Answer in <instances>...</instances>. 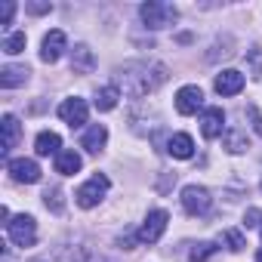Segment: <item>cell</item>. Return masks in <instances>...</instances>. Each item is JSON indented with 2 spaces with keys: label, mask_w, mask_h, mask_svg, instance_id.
I'll return each instance as SVG.
<instances>
[{
  "label": "cell",
  "mask_w": 262,
  "mask_h": 262,
  "mask_svg": "<svg viewBox=\"0 0 262 262\" xmlns=\"http://www.w3.org/2000/svg\"><path fill=\"white\" fill-rule=\"evenodd\" d=\"M117 77H120V86L126 96L142 99L167 80V68L161 62H133V65H123Z\"/></svg>",
  "instance_id": "obj_1"
},
{
  "label": "cell",
  "mask_w": 262,
  "mask_h": 262,
  "mask_svg": "<svg viewBox=\"0 0 262 262\" xmlns=\"http://www.w3.org/2000/svg\"><path fill=\"white\" fill-rule=\"evenodd\" d=\"M139 19L145 22V28H170L179 19V10L173 4H161V0H148V4L139 7Z\"/></svg>",
  "instance_id": "obj_2"
},
{
  "label": "cell",
  "mask_w": 262,
  "mask_h": 262,
  "mask_svg": "<svg viewBox=\"0 0 262 262\" xmlns=\"http://www.w3.org/2000/svg\"><path fill=\"white\" fill-rule=\"evenodd\" d=\"M7 234H10V241L16 247H31L37 241V222H34V216H25V213L13 216L7 222Z\"/></svg>",
  "instance_id": "obj_3"
},
{
  "label": "cell",
  "mask_w": 262,
  "mask_h": 262,
  "mask_svg": "<svg viewBox=\"0 0 262 262\" xmlns=\"http://www.w3.org/2000/svg\"><path fill=\"white\" fill-rule=\"evenodd\" d=\"M108 185H111V182H108V176L96 173L93 179H86V182H83V185L77 188V194H74V198H77V204H80L83 210H93V207H96V204H99V201L105 198Z\"/></svg>",
  "instance_id": "obj_4"
},
{
  "label": "cell",
  "mask_w": 262,
  "mask_h": 262,
  "mask_svg": "<svg viewBox=\"0 0 262 262\" xmlns=\"http://www.w3.org/2000/svg\"><path fill=\"white\" fill-rule=\"evenodd\" d=\"M182 207L188 216H207L213 207V198L204 185H185L182 188Z\"/></svg>",
  "instance_id": "obj_5"
},
{
  "label": "cell",
  "mask_w": 262,
  "mask_h": 262,
  "mask_svg": "<svg viewBox=\"0 0 262 262\" xmlns=\"http://www.w3.org/2000/svg\"><path fill=\"white\" fill-rule=\"evenodd\" d=\"M167 222H170V213L167 210H151L148 216H145V222L139 225V241L142 244H158L161 241V234L167 231Z\"/></svg>",
  "instance_id": "obj_6"
},
{
  "label": "cell",
  "mask_w": 262,
  "mask_h": 262,
  "mask_svg": "<svg viewBox=\"0 0 262 262\" xmlns=\"http://www.w3.org/2000/svg\"><path fill=\"white\" fill-rule=\"evenodd\" d=\"M86 114H90V108H86V102L83 99H65L62 105H59V117L68 123V126H83L86 123Z\"/></svg>",
  "instance_id": "obj_7"
},
{
  "label": "cell",
  "mask_w": 262,
  "mask_h": 262,
  "mask_svg": "<svg viewBox=\"0 0 262 262\" xmlns=\"http://www.w3.org/2000/svg\"><path fill=\"white\" fill-rule=\"evenodd\" d=\"M7 170H10V176H13L16 182H25V185H34V182H40V167H37L31 158L10 161V164H7Z\"/></svg>",
  "instance_id": "obj_8"
},
{
  "label": "cell",
  "mask_w": 262,
  "mask_h": 262,
  "mask_svg": "<svg viewBox=\"0 0 262 262\" xmlns=\"http://www.w3.org/2000/svg\"><path fill=\"white\" fill-rule=\"evenodd\" d=\"M65 47H68V37H65V31H50L47 37H43V47H40V59L43 62H59L62 59V53H65Z\"/></svg>",
  "instance_id": "obj_9"
},
{
  "label": "cell",
  "mask_w": 262,
  "mask_h": 262,
  "mask_svg": "<svg viewBox=\"0 0 262 262\" xmlns=\"http://www.w3.org/2000/svg\"><path fill=\"white\" fill-rule=\"evenodd\" d=\"M201 105H204L201 86H182V90L176 93V111H179V114H198Z\"/></svg>",
  "instance_id": "obj_10"
},
{
  "label": "cell",
  "mask_w": 262,
  "mask_h": 262,
  "mask_svg": "<svg viewBox=\"0 0 262 262\" xmlns=\"http://www.w3.org/2000/svg\"><path fill=\"white\" fill-rule=\"evenodd\" d=\"M225 129V111L222 108H207L204 117H201V133L204 139H219Z\"/></svg>",
  "instance_id": "obj_11"
},
{
  "label": "cell",
  "mask_w": 262,
  "mask_h": 262,
  "mask_svg": "<svg viewBox=\"0 0 262 262\" xmlns=\"http://www.w3.org/2000/svg\"><path fill=\"white\" fill-rule=\"evenodd\" d=\"M213 86H216L219 96H237L244 90V74L234 71V68H225L222 74H216V83Z\"/></svg>",
  "instance_id": "obj_12"
},
{
  "label": "cell",
  "mask_w": 262,
  "mask_h": 262,
  "mask_svg": "<svg viewBox=\"0 0 262 262\" xmlns=\"http://www.w3.org/2000/svg\"><path fill=\"white\" fill-rule=\"evenodd\" d=\"M93 68H96L93 50H90V47H83V43H77V47L71 50V71H74V74H90Z\"/></svg>",
  "instance_id": "obj_13"
},
{
  "label": "cell",
  "mask_w": 262,
  "mask_h": 262,
  "mask_svg": "<svg viewBox=\"0 0 262 262\" xmlns=\"http://www.w3.org/2000/svg\"><path fill=\"white\" fill-rule=\"evenodd\" d=\"M167 151H170L173 158H179V161H188V158L194 155V142H191L188 133H173L170 142H167Z\"/></svg>",
  "instance_id": "obj_14"
},
{
  "label": "cell",
  "mask_w": 262,
  "mask_h": 262,
  "mask_svg": "<svg viewBox=\"0 0 262 262\" xmlns=\"http://www.w3.org/2000/svg\"><path fill=\"white\" fill-rule=\"evenodd\" d=\"M80 167H83V158H80L74 148H65V151L56 155V173H62V176H74Z\"/></svg>",
  "instance_id": "obj_15"
},
{
  "label": "cell",
  "mask_w": 262,
  "mask_h": 262,
  "mask_svg": "<svg viewBox=\"0 0 262 262\" xmlns=\"http://www.w3.org/2000/svg\"><path fill=\"white\" fill-rule=\"evenodd\" d=\"M105 142H108V129H105L102 123H93V126L86 129V133H83V142H80V145H83L90 155H99Z\"/></svg>",
  "instance_id": "obj_16"
},
{
  "label": "cell",
  "mask_w": 262,
  "mask_h": 262,
  "mask_svg": "<svg viewBox=\"0 0 262 262\" xmlns=\"http://www.w3.org/2000/svg\"><path fill=\"white\" fill-rule=\"evenodd\" d=\"M28 68L25 65H7L4 71H0V86L4 90H16V86H22L25 80H28Z\"/></svg>",
  "instance_id": "obj_17"
},
{
  "label": "cell",
  "mask_w": 262,
  "mask_h": 262,
  "mask_svg": "<svg viewBox=\"0 0 262 262\" xmlns=\"http://www.w3.org/2000/svg\"><path fill=\"white\" fill-rule=\"evenodd\" d=\"M4 155H10L13 148H16V142H19V136H22V126H19V117H13V114H4Z\"/></svg>",
  "instance_id": "obj_18"
},
{
  "label": "cell",
  "mask_w": 262,
  "mask_h": 262,
  "mask_svg": "<svg viewBox=\"0 0 262 262\" xmlns=\"http://www.w3.org/2000/svg\"><path fill=\"white\" fill-rule=\"evenodd\" d=\"M34 151H37L40 158L59 155V151H62V139H59L56 133H50V129H47V133H40V136H37V142H34Z\"/></svg>",
  "instance_id": "obj_19"
},
{
  "label": "cell",
  "mask_w": 262,
  "mask_h": 262,
  "mask_svg": "<svg viewBox=\"0 0 262 262\" xmlns=\"http://www.w3.org/2000/svg\"><path fill=\"white\" fill-rule=\"evenodd\" d=\"M117 99H120V90L117 86H102V90H96V108L99 111H111L114 105H117Z\"/></svg>",
  "instance_id": "obj_20"
},
{
  "label": "cell",
  "mask_w": 262,
  "mask_h": 262,
  "mask_svg": "<svg viewBox=\"0 0 262 262\" xmlns=\"http://www.w3.org/2000/svg\"><path fill=\"white\" fill-rule=\"evenodd\" d=\"M216 250H219L216 244H210V241H201V244H194V247H191L188 259H191V262H207V259H213V256H216Z\"/></svg>",
  "instance_id": "obj_21"
},
{
  "label": "cell",
  "mask_w": 262,
  "mask_h": 262,
  "mask_svg": "<svg viewBox=\"0 0 262 262\" xmlns=\"http://www.w3.org/2000/svg\"><path fill=\"white\" fill-rule=\"evenodd\" d=\"M25 43H28V37H25V31H16V34H10V37H4V53H7V56H19V53L25 50Z\"/></svg>",
  "instance_id": "obj_22"
},
{
  "label": "cell",
  "mask_w": 262,
  "mask_h": 262,
  "mask_svg": "<svg viewBox=\"0 0 262 262\" xmlns=\"http://www.w3.org/2000/svg\"><path fill=\"white\" fill-rule=\"evenodd\" d=\"M225 145H228V151L231 155H241V151H247L250 145H247V136L241 133V129H231V133L225 136Z\"/></svg>",
  "instance_id": "obj_23"
},
{
  "label": "cell",
  "mask_w": 262,
  "mask_h": 262,
  "mask_svg": "<svg viewBox=\"0 0 262 262\" xmlns=\"http://www.w3.org/2000/svg\"><path fill=\"white\" fill-rule=\"evenodd\" d=\"M247 62H250V74L256 80H262V50L259 47H250L247 50Z\"/></svg>",
  "instance_id": "obj_24"
},
{
  "label": "cell",
  "mask_w": 262,
  "mask_h": 262,
  "mask_svg": "<svg viewBox=\"0 0 262 262\" xmlns=\"http://www.w3.org/2000/svg\"><path fill=\"white\" fill-rule=\"evenodd\" d=\"M43 204H47V210H53V213H62V210H65V201H62V191H59V188H47Z\"/></svg>",
  "instance_id": "obj_25"
},
{
  "label": "cell",
  "mask_w": 262,
  "mask_h": 262,
  "mask_svg": "<svg viewBox=\"0 0 262 262\" xmlns=\"http://www.w3.org/2000/svg\"><path fill=\"white\" fill-rule=\"evenodd\" d=\"M222 241L228 244L231 253H241V250H244V237H241V231H234V228H225V231H222Z\"/></svg>",
  "instance_id": "obj_26"
},
{
  "label": "cell",
  "mask_w": 262,
  "mask_h": 262,
  "mask_svg": "<svg viewBox=\"0 0 262 262\" xmlns=\"http://www.w3.org/2000/svg\"><path fill=\"white\" fill-rule=\"evenodd\" d=\"M13 13H16V4L13 0H4V4H0V25H10Z\"/></svg>",
  "instance_id": "obj_27"
},
{
  "label": "cell",
  "mask_w": 262,
  "mask_h": 262,
  "mask_svg": "<svg viewBox=\"0 0 262 262\" xmlns=\"http://www.w3.org/2000/svg\"><path fill=\"white\" fill-rule=\"evenodd\" d=\"M247 114H250V123H253V129H256V133L262 136V114H259V108H256V105H250V108H247Z\"/></svg>",
  "instance_id": "obj_28"
},
{
  "label": "cell",
  "mask_w": 262,
  "mask_h": 262,
  "mask_svg": "<svg viewBox=\"0 0 262 262\" xmlns=\"http://www.w3.org/2000/svg\"><path fill=\"white\" fill-rule=\"evenodd\" d=\"M259 219H262V213H259V210H247L244 225H247V228H253V225H259Z\"/></svg>",
  "instance_id": "obj_29"
},
{
  "label": "cell",
  "mask_w": 262,
  "mask_h": 262,
  "mask_svg": "<svg viewBox=\"0 0 262 262\" xmlns=\"http://www.w3.org/2000/svg\"><path fill=\"white\" fill-rule=\"evenodd\" d=\"M25 10H28V13H34V16H43V13H50L53 7H50V4H28Z\"/></svg>",
  "instance_id": "obj_30"
},
{
  "label": "cell",
  "mask_w": 262,
  "mask_h": 262,
  "mask_svg": "<svg viewBox=\"0 0 262 262\" xmlns=\"http://www.w3.org/2000/svg\"><path fill=\"white\" fill-rule=\"evenodd\" d=\"M256 262H262V250H259V253H256Z\"/></svg>",
  "instance_id": "obj_31"
}]
</instances>
